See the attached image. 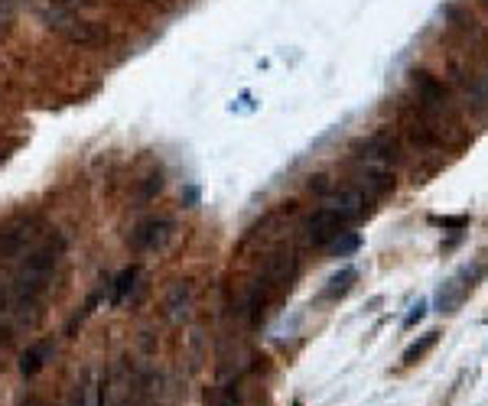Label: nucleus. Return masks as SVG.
<instances>
[{
    "label": "nucleus",
    "instance_id": "nucleus-1",
    "mask_svg": "<svg viewBox=\"0 0 488 406\" xmlns=\"http://www.w3.org/2000/svg\"><path fill=\"white\" fill-rule=\"evenodd\" d=\"M65 254V237L62 234H52L46 237L43 244L26 257V263L16 270L10 283V299L13 302H20V306H33L39 296L46 293V286L52 280V270L59 267V260Z\"/></svg>",
    "mask_w": 488,
    "mask_h": 406
},
{
    "label": "nucleus",
    "instance_id": "nucleus-2",
    "mask_svg": "<svg viewBox=\"0 0 488 406\" xmlns=\"http://www.w3.org/2000/svg\"><path fill=\"white\" fill-rule=\"evenodd\" d=\"M297 273H300L297 250H293V247H277V250H270L267 260H264L261 280L270 286L274 293H287L290 286H293V280H297Z\"/></svg>",
    "mask_w": 488,
    "mask_h": 406
},
{
    "label": "nucleus",
    "instance_id": "nucleus-3",
    "mask_svg": "<svg viewBox=\"0 0 488 406\" xmlns=\"http://www.w3.org/2000/svg\"><path fill=\"white\" fill-rule=\"evenodd\" d=\"M351 153H355V160L368 163V166H391V163L401 160V140L391 130H375L364 140H355Z\"/></svg>",
    "mask_w": 488,
    "mask_h": 406
},
{
    "label": "nucleus",
    "instance_id": "nucleus-4",
    "mask_svg": "<svg viewBox=\"0 0 488 406\" xmlns=\"http://www.w3.org/2000/svg\"><path fill=\"white\" fill-rule=\"evenodd\" d=\"M349 224H351V218L345 215V211L332 208V205H323V208H316L313 215H310V222H306V237H310V244L313 247H325V244H332Z\"/></svg>",
    "mask_w": 488,
    "mask_h": 406
},
{
    "label": "nucleus",
    "instance_id": "nucleus-5",
    "mask_svg": "<svg viewBox=\"0 0 488 406\" xmlns=\"http://www.w3.org/2000/svg\"><path fill=\"white\" fill-rule=\"evenodd\" d=\"M488 273V260L482 257V260H476L472 267H465L456 280H450V283H443V289H439V296H437V306H439V312H452V309L463 302L465 296L476 289V283L482 280Z\"/></svg>",
    "mask_w": 488,
    "mask_h": 406
},
{
    "label": "nucleus",
    "instance_id": "nucleus-6",
    "mask_svg": "<svg viewBox=\"0 0 488 406\" xmlns=\"http://www.w3.org/2000/svg\"><path fill=\"white\" fill-rule=\"evenodd\" d=\"M173 237V222L170 218H147L130 231V247L134 250H163Z\"/></svg>",
    "mask_w": 488,
    "mask_h": 406
},
{
    "label": "nucleus",
    "instance_id": "nucleus-7",
    "mask_svg": "<svg viewBox=\"0 0 488 406\" xmlns=\"http://www.w3.org/2000/svg\"><path fill=\"white\" fill-rule=\"evenodd\" d=\"M39 231V218L30 215V218H16L10 222L3 231H0V257H16Z\"/></svg>",
    "mask_w": 488,
    "mask_h": 406
},
{
    "label": "nucleus",
    "instance_id": "nucleus-8",
    "mask_svg": "<svg viewBox=\"0 0 488 406\" xmlns=\"http://www.w3.org/2000/svg\"><path fill=\"white\" fill-rule=\"evenodd\" d=\"M72 46H78V49H98V46H104L108 39H111V33L104 29V26L98 23H91V20H72V23L65 26V33H62Z\"/></svg>",
    "mask_w": 488,
    "mask_h": 406
},
{
    "label": "nucleus",
    "instance_id": "nucleus-9",
    "mask_svg": "<svg viewBox=\"0 0 488 406\" xmlns=\"http://www.w3.org/2000/svg\"><path fill=\"white\" fill-rule=\"evenodd\" d=\"M52 342H36V345H30L20 355V374L23 377H36L39 370L46 368V361H52Z\"/></svg>",
    "mask_w": 488,
    "mask_h": 406
},
{
    "label": "nucleus",
    "instance_id": "nucleus-10",
    "mask_svg": "<svg viewBox=\"0 0 488 406\" xmlns=\"http://www.w3.org/2000/svg\"><path fill=\"white\" fill-rule=\"evenodd\" d=\"M189 306H192V286H189V280H179V283L170 289V296H166V315H170V322L186 319Z\"/></svg>",
    "mask_w": 488,
    "mask_h": 406
},
{
    "label": "nucleus",
    "instance_id": "nucleus-11",
    "mask_svg": "<svg viewBox=\"0 0 488 406\" xmlns=\"http://www.w3.org/2000/svg\"><path fill=\"white\" fill-rule=\"evenodd\" d=\"M358 280V273H355V267H345V270H338L332 280H329V286L323 289V299L325 302H336V299H342V296L351 289V283Z\"/></svg>",
    "mask_w": 488,
    "mask_h": 406
},
{
    "label": "nucleus",
    "instance_id": "nucleus-12",
    "mask_svg": "<svg viewBox=\"0 0 488 406\" xmlns=\"http://www.w3.org/2000/svg\"><path fill=\"white\" fill-rule=\"evenodd\" d=\"M137 276H140V267H127V270L117 273V280H114V286H111V306H121V302H124L127 293L137 283Z\"/></svg>",
    "mask_w": 488,
    "mask_h": 406
},
{
    "label": "nucleus",
    "instance_id": "nucleus-13",
    "mask_svg": "<svg viewBox=\"0 0 488 406\" xmlns=\"http://www.w3.org/2000/svg\"><path fill=\"white\" fill-rule=\"evenodd\" d=\"M437 342H439V332H426L420 342H413V345L404 351V357H401L404 368H413L417 361H423L426 351H430V348H437Z\"/></svg>",
    "mask_w": 488,
    "mask_h": 406
},
{
    "label": "nucleus",
    "instance_id": "nucleus-14",
    "mask_svg": "<svg viewBox=\"0 0 488 406\" xmlns=\"http://www.w3.org/2000/svg\"><path fill=\"white\" fill-rule=\"evenodd\" d=\"M160 192H163V173L156 169V173H150V176H143V179H140L134 202H137V205H147V202H153Z\"/></svg>",
    "mask_w": 488,
    "mask_h": 406
},
{
    "label": "nucleus",
    "instance_id": "nucleus-15",
    "mask_svg": "<svg viewBox=\"0 0 488 406\" xmlns=\"http://www.w3.org/2000/svg\"><path fill=\"white\" fill-rule=\"evenodd\" d=\"M358 244H362V237L355 231H342L336 241H332V250H336V257H345L351 250H358Z\"/></svg>",
    "mask_w": 488,
    "mask_h": 406
},
{
    "label": "nucleus",
    "instance_id": "nucleus-16",
    "mask_svg": "<svg viewBox=\"0 0 488 406\" xmlns=\"http://www.w3.org/2000/svg\"><path fill=\"white\" fill-rule=\"evenodd\" d=\"M65 406H91V403H88V387H75Z\"/></svg>",
    "mask_w": 488,
    "mask_h": 406
},
{
    "label": "nucleus",
    "instance_id": "nucleus-17",
    "mask_svg": "<svg viewBox=\"0 0 488 406\" xmlns=\"http://www.w3.org/2000/svg\"><path fill=\"white\" fill-rule=\"evenodd\" d=\"M423 312H426V302H417V306H413V312L407 315V322H404V329H410V325H417V322L423 319Z\"/></svg>",
    "mask_w": 488,
    "mask_h": 406
},
{
    "label": "nucleus",
    "instance_id": "nucleus-18",
    "mask_svg": "<svg viewBox=\"0 0 488 406\" xmlns=\"http://www.w3.org/2000/svg\"><path fill=\"white\" fill-rule=\"evenodd\" d=\"M183 202H186L189 208H196V205H199V189H196V185H189L186 192H183Z\"/></svg>",
    "mask_w": 488,
    "mask_h": 406
},
{
    "label": "nucleus",
    "instance_id": "nucleus-19",
    "mask_svg": "<svg viewBox=\"0 0 488 406\" xmlns=\"http://www.w3.org/2000/svg\"><path fill=\"white\" fill-rule=\"evenodd\" d=\"M310 189H316V192H329V179H325V176H313V179H310Z\"/></svg>",
    "mask_w": 488,
    "mask_h": 406
},
{
    "label": "nucleus",
    "instance_id": "nucleus-20",
    "mask_svg": "<svg viewBox=\"0 0 488 406\" xmlns=\"http://www.w3.org/2000/svg\"><path fill=\"white\" fill-rule=\"evenodd\" d=\"M20 406H43V400H39V396H33V394H30V396H26V400H23V403H20Z\"/></svg>",
    "mask_w": 488,
    "mask_h": 406
},
{
    "label": "nucleus",
    "instance_id": "nucleus-21",
    "mask_svg": "<svg viewBox=\"0 0 488 406\" xmlns=\"http://www.w3.org/2000/svg\"><path fill=\"white\" fill-rule=\"evenodd\" d=\"M3 306H7V289L0 286V312H3Z\"/></svg>",
    "mask_w": 488,
    "mask_h": 406
},
{
    "label": "nucleus",
    "instance_id": "nucleus-22",
    "mask_svg": "<svg viewBox=\"0 0 488 406\" xmlns=\"http://www.w3.org/2000/svg\"><path fill=\"white\" fill-rule=\"evenodd\" d=\"M482 3H485V7H488V0H482Z\"/></svg>",
    "mask_w": 488,
    "mask_h": 406
},
{
    "label": "nucleus",
    "instance_id": "nucleus-23",
    "mask_svg": "<svg viewBox=\"0 0 488 406\" xmlns=\"http://www.w3.org/2000/svg\"><path fill=\"white\" fill-rule=\"evenodd\" d=\"M0 160H3V156H0Z\"/></svg>",
    "mask_w": 488,
    "mask_h": 406
}]
</instances>
